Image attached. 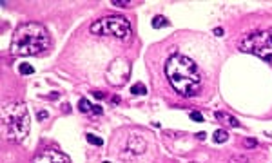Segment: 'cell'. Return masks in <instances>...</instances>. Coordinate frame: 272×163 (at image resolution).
Wrapping results in <instances>:
<instances>
[{
  "mask_svg": "<svg viewBox=\"0 0 272 163\" xmlns=\"http://www.w3.org/2000/svg\"><path fill=\"white\" fill-rule=\"evenodd\" d=\"M240 49L272 64V31H252L245 34Z\"/></svg>",
  "mask_w": 272,
  "mask_h": 163,
  "instance_id": "cell-4",
  "label": "cell"
},
{
  "mask_svg": "<svg viewBox=\"0 0 272 163\" xmlns=\"http://www.w3.org/2000/svg\"><path fill=\"white\" fill-rule=\"evenodd\" d=\"M36 116H38V120H44V118H47V112H45V111H38Z\"/></svg>",
  "mask_w": 272,
  "mask_h": 163,
  "instance_id": "cell-19",
  "label": "cell"
},
{
  "mask_svg": "<svg viewBox=\"0 0 272 163\" xmlns=\"http://www.w3.org/2000/svg\"><path fill=\"white\" fill-rule=\"evenodd\" d=\"M131 93H133V94H145L147 89H145L143 83H134V85L131 87Z\"/></svg>",
  "mask_w": 272,
  "mask_h": 163,
  "instance_id": "cell-12",
  "label": "cell"
},
{
  "mask_svg": "<svg viewBox=\"0 0 272 163\" xmlns=\"http://www.w3.org/2000/svg\"><path fill=\"white\" fill-rule=\"evenodd\" d=\"M227 140H229V132H227V131L220 129V131L214 132V142H216V143H225Z\"/></svg>",
  "mask_w": 272,
  "mask_h": 163,
  "instance_id": "cell-10",
  "label": "cell"
},
{
  "mask_svg": "<svg viewBox=\"0 0 272 163\" xmlns=\"http://www.w3.org/2000/svg\"><path fill=\"white\" fill-rule=\"evenodd\" d=\"M49 33L42 24L27 22L22 24L11 38V53L15 56L40 54L49 47Z\"/></svg>",
  "mask_w": 272,
  "mask_h": 163,
  "instance_id": "cell-2",
  "label": "cell"
},
{
  "mask_svg": "<svg viewBox=\"0 0 272 163\" xmlns=\"http://www.w3.org/2000/svg\"><path fill=\"white\" fill-rule=\"evenodd\" d=\"M87 142L93 143V145H96V147H102V145H103V140L98 138V136H94V134H87Z\"/></svg>",
  "mask_w": 272,
  "mask_h": 163,
  "instance_id": "cell-14",
  "label": "cell"
},
{
  "mask_svg": "<svg viewBox=\"0 0 272 163\" xmlns=\"http://www.w3.org/2000/svg\"><path fill=\"white\" fill-rule=\"evenodd\" d=\"M94 96H96V98H103V94H102V93H98V91H94Z\"/></svg>",
  "mask_w": 272,
  "mask_h": 163,
  "instance_id": "cell-22",
  "label": "cell"
},
{
  "mask_svg": "<svg viewBox=\"0 0 272 163\" xmlns=\"http://www.w3.org/2000/svg\"><path fill=\"white\" fill-rule=\"evenodd\" d=\"M165 74L174 87V91L180 96H194L202 85V76L196 67V64L183 56V54H172L165 64Z\"/></svg>",
  "mask_w": 272,
  "mask_h": 163,
  "instance_id": "cell-1",
  "label": "cell"
},
{
  "mask_svg": "<svg viewBox=\"0 0 272 163\" xmlns=\"http://www.w3.org/2000/svg\"><path fill=\"white\" fill-rule=\"evenodd\" d=\"M145 140L143 138H140V136H131L129 140H127V149L131 151V152H134V154H142L143 151H145Z\"/></svg>",
  "mask_w": 272,
  "mask_h": 163,
  "instance_id": "cell-8",
  "label": "cell"
},
{
  "mask_svg": "<svg viewBox=\"0 0 272 163\" xmlns=\"http://www.w3.org/2000/svg\"><path fill=\"white\" fill-rule=\"evenodd\" d=\"M163 25H169V20H165L163 16L152 18V27H163Z\"/></svg>",
  "mask_w": 272,
  "mask_h": 163,
  "instance_id": "cell-13",
  "label": "cell"
},
{
  "mask_svg": "<svg viewBox=\"0 0 272 163\" xmlns=\"http://www.w3.org/2000/svg\"><path fill=\"white\" fill-rule=\"evenodd\" d=\"M111 4H113V5H118V7H125V5H129L131 2H129V0H111Z\"/></svg>",
  "mask_w": 272,
  "mask_h": 163,
  "instance_id": "cell-17",
  "label": "cell"
},
{
  "mask_svg": "<svg viewBox=\"0 0 272 163\" xmlns=\"http://www.w3.org/2000/svg\"><path fill=\"white\" fill-rule=\"evenodd\" d=\"M214 34H216V36H221V34H223V29H221V27H216V29H214Z\"/></svg>",
  "mask_w": 272,
  "mask_h": 163,
  "instance_id": "cell-20",
  "label": "cell"
},
{
  "mask_svg": "<svg viewBox=\"0 0 272 163\" xmlns=\"http://www.w3.org/2000/svg\"><path fill=\"white\" fill-rule=\"evenodd\" d=\"M33 163H71V161H69V158L65 154H62V152H58L54 149H45L44 152H40L34 158Z\"/></svg>",
  "mask_w": 272,
  "mask_h": 163,
  "instance_id": "cell-7",
  "label": "cell"
},
{
  "mask_svg": "<svg viewBox=\"0 0 272 163\" xmlns=\"http://www.w3.org/2000/svg\"><path fill=\"white\" fill-rule=\"evenodd\" d=\"M93 107H94V105H91L85 98H82V100L78 102V109H80L82 112H85V114H91V112H93Z\"/></svg>",
  "mask_w": 272,
  "mask_h": 163,
  "instance_id": "cell-9",
  "label": "cell"
},
{
  "mask_svg": "<svg viewBox=\"0 0 272 163\" xmlns=\"http://www.w3.org/2000/svg\"><path fill=\"white\" fill-rule=\"evenodd\" d=\"M29 114L24 103L5 102L2 105V134L5 140L22 142L29 134Z\"/></svg>",
  "mask_w": 272,
  "mask_h": 163,
  "instance_id": "cell-3",
  "label": "cell"
},
{
  "mask_svg": "<svg viewBox=\"0 0 272 163\" xmlns=\"http://www.w3.org/2000/svg\"><path fill=\"white\" fill-rule=\"evenodd\" d=\"M192 163H194V161H192Z\"/></svg>",
  "mask_w": 272,
  "mask_h": 163,
  "instance_id": "cell-24",
  "label": "cell"
},
{
  "mask_svg": "<svg viewBox=\"0 0 272 163\" xmlns=\"http://www.w3.org/2000/svg\"><path fill=\"white\" fill-rule=\"evenodd\" d=\"M129 64L123 60V58H118V60H114L111 65H109V69H107V82L109 83H113V85H123L125 82H127V78H129Z\"/></svg>",
  "mask_w": 272,
  "mask_h": 163,
  "instance_id": "cell-6",
  "label": "cell"
},
{
  "mask_svg": "<svg viewBox=\"0 0 272 163\" xmlns=\"http://www.w3.org/2000/svg\"><path fill=\"white\" fill-rule=\"evenodd\" d=\"M231 163H252L249 158H245V156H234L232 160H231Z\"/></svg>",
  "mask_w": 272,
  "mask_h": 163,
  "instance_id": "cell-15",
  "label": "cell"
},
{
  "mask_svg": "<svg viewBox=\"0 0 272 163\" xmlns=\"http://www.w3.org/2000/svg\"><path fill=\"white\" fill-rule=\"evenodd\" d=\"M196 138H198V140H202V142H203V140H205V132H200V134H196Z\"/></svg>",
  "mask_w": 272,
  "mask_h": 163,
  "instance_id": "cell-21",
  "label": "cell"
},
{
  "mask_svg": "<svg viewBox=\"0 0 272 163\" xmlns=\"http://www.w3.org/2000/svg\"><path fill=\"white\" fill-rule=\"evenodd\" d=\"M245 145H247V147H256L258 142H256V140H245Z\"/></svg>",
  "mask_w": 272,
  "mask_h": 163,
  "instance_id": "cell-18",
  "label": "cell"
},
{
  "mask_svg": "<svg viewBox=\"0 0 272 163\" xmlns=\"http://www.w3.org/2000/svg\"><path fill=\"white\" fill-rule=\"evenodd\" d=\"M18 73H20V74H33L34 69H33L29 64H20V65H18Z\"/></svg>",
  "mask_w": 272,
  "mask_h": 163,
  "instance_id": "cell-11",
  "label": "cell"
},
{
  "mask_svg": "<svg viewBox=\"0 0 272 163\" xmlns=\"http://www.w3.org/2000/svg\"><path fill=\"white\" fill-rule=\"evenodd\" d=\"M91 33L102 36H116V38H129L131 36V24L122 15L103 16L91 24Z\"/></svg>",
  "mask_w": 272,
  "mask_h": 163,
  "instance_id": "cell-5",
  "label": "cell"
},
{
  "mask_svg": "<svg viewBox=\"0 0 272 163\" xmlns=\"http://www.w3.org/2000/svg\"><path fill=\"white\" fill-rule=\"evenodd\" d=\"M105 163H109V161H105Z\"/></svg>",
  "mask_w": 272,
  "mask_h": 163,
  "instance_id": "cell-23",
  "label": "cell"
},
{
  "mask_svg": "<svg viewBox=\"0 0 272 163\" xmlns=\"http://www.w3.org/2000/svg\"><path fill=\"white\" fill-rule=\"evenodd\" d=\"M191 120H194V122H203V114L198 112V111H192V112H191Z\"/></svg>",
  "mask_w": 272,
  "mask_h": 163,
  "instance_id": "cell-16",
  "label": "cell"
}]
</instances>
